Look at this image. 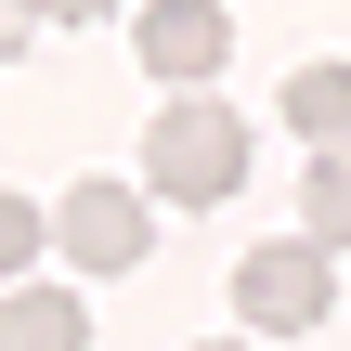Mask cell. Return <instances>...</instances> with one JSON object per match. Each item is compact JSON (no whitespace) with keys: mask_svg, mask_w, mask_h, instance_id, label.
Listing matches in <instances>:
<instances>
[{"mask_svg":"<svg viewBox=\"0 0 351 351\" xmlns=\"http://www.w3.org/2000/svg\"><path fill=\"white\" fill-rule=\"evenodd\" d=\"M143 195H169V208H221V195H247V117L208 104V91H169V117L143 130Z\"/></svg>","mask_w":351,"mask_h":351,"instance_id":"obj_1","label":"cell"},{"mask_svg":"<svg viewBox=\"0 0 351 351\" xmlns=\"http://www.w3.org/2000/svg\"><path fill=\"white\" fill-rule=\"evenodd\" d=\"M234 313H247V339H313V326L339 313V247H313V234L247 247V261H234Z\"/></svg>","mask_w":351,"mask_h":351,"instance_id":"obj_2","label":"cell"},{"mask_svg":"<svg viewBox=\"0 0 351 351\" xmlns=\"http://www.w3.org/2000/svg\"><path fill=\"white\" fill-rule=\"evenodd\" d=\"M52 247L78 261V274H130L156 234H143V182H65V208H52Z\"/></svg>","mask_w":351,"mask_h":351,"instance_id":"obj_3","label":"cell"},{"mask_svg":"<svg viewBox=\"0 0 351 351\" xmlns=\"http://www.w3.org/2000/svg\"><path fill=\"white\" fill-rule=\"evenodd\" d=\"M143 78H169V91H208L221 65H234V13L221 0H143Z\"/></svg>","mask_w":351,"mask_h":351,"instance_id":"obj_4","label":"cell"},{"mask_svg":"<svg viewBox=\"0 0 351 351\" xmlns=\"http://www.w3.org/2000/svg\"><path fill=\"white\" fill-rule=\"evenodd\" d=\"M0 351H91L78 287H39V274H13V300H0Z\"/></svg>","mask_w":351,"mask_h":351,"instance_id":"obj_5","label":"cell"},{"mask_svg":"<svg viewBox=\"0 0 351 351\" xmlns=\"http://www.w3.org/2000/svg\"><path fill=\"white\" fill-rule=\"evenodd\" d=\"M287 130L300 143H351V65H300L287 78Z\"/></svg>","mask_w":351,"mask_h":351,"instance_id":"obj_6","label":"cell"},{"mask_svg":"<svg viewBox=\"0 0 351 351\" xmlns=\"http://www.w3.org/2000/svg\"><path fill=\"white\" fill-rule=\"evenodd\" d=\"M300 221H313V247H351V143H313V182H300Z\"/></svg>","mask_w":351,"mask_h":351,"instance_id":"obj_7","label":"cell"},{"mask_svg":"<svg viewBox=\"0 0 351 351\" xmlns=\"http://www.w3.org/2000/svg\"><path fill=\"white\" fill-rule=\"evenodd\" d=\"M39 247H52V221L26 195H0V274H39Z\"/></svg>","mask_w":351,"mask_h":351,"instance_id":"obj_8","label":"cell"},{"mask_svg":"<svg viewBox=\"0 0 351 351\" xmlns=\"http://www.w3.org/2000/svg\"><path fill=\"white\" fill-rule=\"evenodd\" d=\"M39 26H91V13H117V0H26Z\"/></svg>","mask_w":351,"mask_h":351,"instance_id":"obj_9","label":"cell"},{"mask_svg":"<svg viewBox=\"0 0 351 351\" xmlns=\"http://www.w3.org/2000/svg\"><path fill=\"white\" fill-rule=\"evenodd\" d=\"M26 26H39V13H26V0H0V65L26 52Z\"/></svg>","mask_w":351,"mask_h":351,"instance_id":"obj_10","label":"cell"},{"mask_svg":"<svg viewBox=\"0 0 351 351\" xmlns=\"http://www.w3.org/2000/svg\"><path fill=\"white\" fill-rule=\"evenodd\" d=\"M208 351H261V339H208Z\"/></svg>","mask_w":351,"mask_h":351,"instance_id":"obj_11","label":"cell"}]
</instances>
